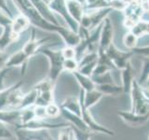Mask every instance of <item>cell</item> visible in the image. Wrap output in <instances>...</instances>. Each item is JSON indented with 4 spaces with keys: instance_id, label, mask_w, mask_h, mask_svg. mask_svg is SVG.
<instances>
[{
    "instance_id": "obj_1",
    "label": "cell",
    "mask_w": 149,
    "mask_h": 140,
    "mask_svg": "<svg viewBox=\"0 0 149 140\" xmlns=\"http://www.w3.org/2000/svg\"><path fill=\"white\" fill-rule=\"evenodd\" d=\"M130 94L132 98L130 111L139 115L147 114L149 112V97L143 92L142 86L138 83L137 79L133 80Z\"/></svg>"
},
{
    "instance_id": "obj_2",
    "label": "cell",
    "mask_w": 149,
    "mask_h": 140,
    "mask_svg": "<svg viewBox=\"0 0 149 140\" xmlns=\"http://www.w3.org/2000/svg\"><path fill=\"white\" fill-rule=\"evenodd\" d=\"M105 52L115 65L116 69L118 70H122L125 68V66L130 62V59L134 55L132 50L122 51L118 50L113 43L107 48Z\"/></svg>"
},
{
    "instance_id": "obj_3",
    "label": "cell",
    "mask_w": 149,
    "mask_h": 140,
    "mask_svg": "<svg viewBox=\"0 0 149 140\" xmlns=\"http://www.w3.org/2000/svg\"><path fill=\"white\" fill-rule=\"evenodd\" d=\"M44 53L48 56L50 61V71H49V79L52 82L56 81L58 78L59 75L62 73L63 70V62L64 58L63 56L62 50L60 51H54L46 50Z\"/></svg>"
},
{
    "instance_id": "obj_4",
    "label": "cell",
    "mask_w": 149,
    "mask_h": 140,
    "mask_svg": "<svg viewBox=\"0 0 149 140\" xmlns=\"http://www.w3.org/2000/svg\"><path fill=\"white\" fill-rule=\"evenodd\" d=\"M79 101H80V105H81V118L83 120L85 121V123L87 124L88 130L92 133H100V134H104L106 135H109V136H114L115 132L113 130H110L107 127H104L98 123H96L95 120L93 119V117L91 116L90 109H87L84 107L81 99L79 98Z\"/></svg>"
},
{
    "instance_id": "obj_5",
    "label": "cell",
    "mask_w": 149,
    "mask_h": 140,
    "mask_svg": "<svg viewBox=\"0 0 149 140\" xmlns=\"http://www.w3.org/2000/svg\"><path fill=\"white\" fill-rule=\"evenodd\" d=\"M113 37H114L113 24H112L110 19L107 17L104 19V22H102L98 51H105L107 48L113 43Z\"/></svg>"
},
{
    "instance_id": "obj_6",
    "label": "cell",
    "mask_w": 149,
    "mask_h": 140,
    "mask_svg": "<svg viewBox=\"0 0 149 140\" xmlns=\"http://www.w3.org/2000/svg\"><path fill=\"white\" fill-rule=\"evenodd\" d=\"M118 115L120 117V119L122 120L126 124L132 127H141L143 126L147 121L149 120V112L147 114L144 115H139L135 114L132 111H124L120 110L118 111Z\"/></svg>"
},
{
    "instance_id": "obj_7",
    "label": "cell",
    "mask_w": 149,
    "mask_h": 140,
    "mask_svg": "<svg viewBox=\"0 0 149 140\" xmlns=\"http://www.w3.org/2000/svg\"><path fill=\"white\" fill-rule=\"evenodd\" d=\"M102 96H104V95L102 94L101 92H99L95 89V90L91 91V92H87L81 90L79 98L81 99L84 107L87 109H90L91 107L95 106L97 103L102 99Z\"/></svg>"
},
{
    "instance_id": "obj_8",
    "label": "cell",
    "mask_w": 149,
    "mask_h": 140,
    "mask_svg": "<svg viewBox=\"0 0 149 140\" xmlns=\"http://www.w3.org/2000/svg\"><path fill=\"white\" fill-rule=\"evenodd\" d=\"M65 6H66L67 12L70 17L78 23L80 22L84 13H85L83 5L79 3L77 0H66Z\"/></svg>"
},
{
    "instance_id": "obj_9",
    "label": "cell",
    "mask_w": 149,
    "mask_h": 140,
    "mask_svg": "<svg viewBox=\"0 0 149 140\" xmlns=\"http://www.w3.org/2000/svg\"><path fill=\"white\" fill-rule=\"evenodd\" d=\"M121 78H122V88L123 92L130 93L132 91V86L134 80V70L130 62L126 65L125 68L121 70Z\"/></svg>"
},
{
    "instance_id": "obj_10",
    "label": "cell",
    "mask_w": 149,
    "mask_h": 140,
    "mask_svg": "<svg viewBox=\"0 0 149 140\" xmlns=\"http://www.w3.org/2000/svg\"><path fill=\"white\" fill-rule=\"evenodd\" d=\"M61 114H62L63 118L65 120H67L70 123V124H72V126H74V128L81 130V131H90L88 128L87 124L85 123V121L83 120V119L80 116L74 114L72 112H70L66 109L62 108V107H61Z\"/></svg>"
},
{
    "instance_id": "obj_11",
    "label": "cell",
    "mask_w": 149,
    "mask_h": 140,
    "mask_svg": "<svg viewBox=\"0 0 149 140\" xmlns=\"http://www.w3.org/2000/svg\"><path fill=\"white\" fill-rule=\"evenodd\" d=\"M73 75H74V78L77 79L79 86L81 87V90H83L85 92L93 91L96 89V84L93 82L92 78L91 77L85 76V75L81 74L78 71H74Z\"/></svg>"
},
{
    "instance_id": "obj_12",
    "label": "cell",
    "mask_w": 149,
    "mask_h": 140,
    "mask_svg": "<svg viewBox=\"0 0 149 140\" xmlns=\"http://www.w3.org/2000/svg\"><path fill=\"white\" fill-rule=\"evenodd\" d=\"M96 90L101 92L104 95H108V96H118L123 92L122 86L118 85L116 83L96 85Z\"/></svg>"
},
{
    "instance_id": "obj_13",
    "label": "cell",
    "mask_w": 149,
    "mask_h": 140,
    "mask_svg": "<svg viewBox=\"0 0 149 140\" xmlns=\"http://www.w3.org/2000/svg\"><path fill=\"white\" fill-rule=\"evenodd\" d=\"M62 108L66 109L72 113L78 115L81 117V105H80V101L77 99V97L74 96H69L66 99L64 100V102L62 105Z\"/></svg>"
},
{
    "instance_id": "obj_14",
    "label": "cell",
    "mask_w": 149,
    "mask_h": 140,
    "mask_svg": "<svg viewBox=\"0 0 149 140\" xmlns=\"http://www.w3.org/2000/svg\"><path fill=\"white\" fill-rule=\"evenodd\" d=\"M21 119V110H0V121L13 124Z\"/></svg>"
},
{
    "instance_id": "obj_15",
    "label": "cell",
    "mask_w": 149,
    "mask_h": 140,
    "mask_svg": "<svg viewBox=\"0 0 149 140\" xmlns=\"http://www.w3.org/2000/svg\"><path fill=\"white\" fill-rule=\"evenodd\" d=\"M132 33L134 36H136L138 38L141 36L149 35V21H139L132 29L129 30Z\"/></svg>"
},
{
    "instance_id": "obj_16",
    "label": "cell",
    "mask_w": 149,
    "mask_h": 140,
    "mask_svg": "<svg viewBox=\"0 0 149 140\" xmlns=\"http://www.w3.org/2000/svg\"><path fill=\"white\" fill-rule=\"evenodd\" d=\"M51 103H53V90L38 92L35 105L46 107L48 105L51 104Z\"/></svg>"
},
{
    "instance_id": "obj_17",
    "label": "cell",
    "mask_w": 149,
    "mask_h": 140,
    "mask_svg": "<svg viewBox=\"0 0 149 140\" xmlns=\"http://www.w3.org/2000/svg\"><path fill=\"white\" fill-rule=\"evenodd\" d=\"M37 95H38V92H37V91L35 88H33V90L30 92H28L26 95L23 96L20 109H25V108H28V107L32 106L33 105H35Z\"/></svg>"
},
{
    "instance_id": "obj_18",
    "label": "cell",
    "mask_w": 149,
    "mask_h": 140,
    "mask_svg": "<svg viewBox=\"0 0 149 140\" xmlns=\"http://www.w3.org/2000/svg\"><path fill=\"white\" fill-rule=\"evenodd\" d=\"M28 56L23 52V51H19V52L13 54L10 58L8 59V61H7L6 65L7 67H10V66H20L22 65L24 61L26 60V58Z\"/></svg>"
},
{
    "instance_id": "obj_19",
    "label": "cell",
    "mask_w": 149,
    "mask_h": 140,
    "mask_svg": "<svg viewBox=\"0 0 149 140\" xmlns=\"http://www.w3.org/2000/svg\"><path fill=\"white\" fill-rule=\"evenodd\" d=\"M137 41H138V37L136 36H134L130 31H129L128 33H126L125 36H123L124 46L129 50H132L134 48H136V47H137Z\"/></svg>"
},
{
    "instance_id": "obj_20",
    "label": "cell",
    "mask_w": 149,
    "mask_h": 140,
    "mask_svg": "<svg viewBox=\"0 0 149 140\" xmlns=\"http://www.w3.org/2000/svg\"><path fill=\"white\" fill-rule=\"evenodd\" d=\"M27 25H28V21L24 17L20 16L14 21L11 31L14 35L18 36L19 33H21L23 29H25V28L27 27Z\"/></svg>"
},
{
    "instance_id": "obj_21",
    "label": "cell",
    "mask_w": 149,
    "mask_h": 140,
    "mask_svg": "<svg viewBox=\"0 0 149 140\" xmlns=\"http://www.w3.org/2000/svg\"><path fill=\"white\" fill-rule=\"evenodd\" d=\"M148 78H149V58H143L142 73L137 81L141 86H143L146 85Z\"/></svg>"
},
{
    "instance_id": "obj_22",
    "label": "cell",
    "mask_w": 149,
    "mask_h": 140,
    "mask_svg": "<svg viewBox=\"0 0 149 140\" xmlns=\"http://www.w3.org/2000/svg\"><path fill=\"white\" fill-rule=\"evenodd\" d=\"M93 82H94L96 85H102V84H110V83H115L113 77H112L111 71L107 72L104 75H101V76H97V77H91Z\"/></svg>"
},
{
    "instance_id": "obj_23",
    "label": "cell",
    "mask_w": 149,
    "mask_h": 140,
    "mask_svg": "<svg viewBox=\"0 0 149 140\" xmlns=\"http://www.w3.org/2000/svg\"><path fill=\"white\" fill-rule=\"evenodd\" d=\"M73 129V132L74 134V138L76 140H91L93 136V133L90 132V131H81L77 128H74V126L71 125Z\"/></svg>"
},
{
    "instance_id": "obj_24",
    "label": "cell",
    "mask_w": 149,
    "mask_h": 140,
    "mask_svg": "<svg viewBox=\"0 0 149 140\" xmlns=\"http://www.w3.org/2000/svg\"><path fill=\"white\" fill-rule=\"evenodd\" d=\"M97 64H98V60L95 61V62L90 63V64H88L83 65V66H81V67H79L77 71L80 72L83 75H85V76H88V77L91 78L92 73H93V71H94V69L96 67Z\"/></svg>"
},
{
    "instance_id": "obj_25",
    "label": "cell",
    "mask_w": 149,
    "mask_h": 140,
    "mask_svg": "<svg viewBox=\"0 0 149 140\" xmlns=\"http://www.w3.org/2000/svg\"><path fill=\"white\" fill-rule=\"evenodd\" d=\"M46 113H47V117L57 118L61 114V107L54 104V103H51V104L46 106Z\"/></svg>"
},
{
    "instance_id": "obj_26",
    "label": "cell",
    "mask_w": 149,
    "mask_h": 140,
    "mask_svg": "<svg viewBox=\"0 0 149 140\" xmlns=\"http://www.w3.org/2000/svg\"><path fill=\"white\" fill-rule=\"evenodd\" d=\"M59 140H76L71 126L64 127L59 134Z\"/></svg>"
},
{
    "instance_id": "obj_27",
    "label": "cell",
    "mask_w": 149,
    "mask_h": 140,
    "mask_svg": "<svg viewBox=\"0 0 149 140\" xmlns=\"http://www.w3.org/2000/svg\"><path fill=\"white\" fill-rule=\"evenodd\" d=\"M63 69L73 73L78 70V61L77 59H65L63 62Z\"/></svg>"
},
{
    "instance_id": "obj_28",
    "label": "cell",
    "mask_w": 149,
    "mask_h": 140,
    "mask_svg": "<svg viewBox=\"0 0 149 140\" xmlns=\"http://www.w3.org/2000/svg\"><path fill=\"white\" fill-rule=\"evenodd\" d=\"M15 135L10 132V130L6 127L4 123L0 121V139H13Z\"/></svg>"
},
{
    "instance_id": "obj_29",
    "label": "cell",
    "mask_w": 149,
    "mask_h": 140,
    "mask_svg": "<svg viewBox=\"0 0 149 140\" xmlns=\"http://www.w3.org/2000/svg\"><path fill=\"white\" fill-rule=\"evenodd\" d=\"M109 71H112V69L109 66H107V65H105V64L98 63L97 65H96V67H95V69H94V71H93V73H92L91 77L101 76V75H104V74L109 72Z\"/></svg>"
},
{
    "instance_id": "obj_30",
    "label": "cell",
    "mask_w": 149,
    "mask_h": 140,
    "mask_svg": "<svg viewBox=\"0 0 149 140\" xmlns=\"http://www.w3.org/2000/svg\"><path fill=\"white\" fill-rule=\"evenodd\" d=\"M62 53L64 59H76L77 57L76 48H74V47H65L62 50Z\"/></svg>"
},
{
    "instance_id": "obj_31",
    "label": "cell",
    "mask_w": 149,
    "mask_h": 140,
    "mask_svg": "<svg viewBox=\"0 0 149 140\" xmlns=\"http://www.w3.org/2000/svg\"><path fill=\"white\" fill-rule=\"evenodd\" d=\"M132 51L133 52V54L135 55H141L143 58H149V46H146V47H142V48H139V47H136L133 50H132Z\"/></svg>"
},
{
    "instance_id": "obj_32",
    "label": "cell",
    "mask_w": 149,
    "mask_h": 140,
    "mask_svg": "<svg viewBox=\"0 0 149 140\" xmlns=\"http://www.w3.org/2000/svg\"><path fill=\"white\" fill-rule=\"evenodd\" d=\"M34 111H35L36 118L44 119L45 117H47L46 107H45V106H36L34 107Z\"/></svg>"
},
{
    "instance_id": "obj_33",
    "label": "cell",
    "mask_w": 149,
    "mask_h": 140,
    "mask_svg": "<svg viewBox=\"0 0 149 140\" xmlns=\"http://www.w3.org/2000/svg\"><path fill=\"white\" fill-rule=\"evenodd\" d=\"M8 69H4L2 70V71H0V92H2L4 89H6V88H4V77H5V75L7 74L8 72Z\"/></svg>"
},
{
    "instance_id": "obj_34",
    "label": "cell",
    "mask_w": 149,
    "mask_h": 140,
    "mask_svg": "<svg viewBox=\"0 0 149 140\" xmlns=\"http://www.w3.org/2000/svg\"><path fill=\"white\" fill-rule=\"evenodd\" d=\"M43 1H44L45 3H47V4H49V3H50V2H52V0H43Z\"/></svg>"
},
{
    "instance_id": "obj_35",
    "label": "cell",
    "mask_w": 149,
    "mask_h": 140,
    "mask_svg": "<svg viewBox=\"0 0 149 140\" xmlns=\"http://www.w3.org/2000/svg\"><path fill=\"white\" fill-rule=\"evenodd\" d=\"M144 86H146V87H149V78H148V79H147V81H146V85Z\"/></svg>"
}]
</instances>
